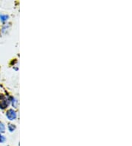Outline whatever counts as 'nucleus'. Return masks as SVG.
Here are the masks:
<instances>
[{"instance_id": "1", "label": "nucleus", "mask_w": 132, "mask_h": 146, "mask_svg": "<svg viewBox=\"0 0 132 146\" xmlns=\"http://www.w3.org/2000/svg\"><path fill=\"white\" fill-rule=\"evenodd\" d=\"M10 99L5 95L0 94V109H5L10 105Z\"/></svg>"}, {"instance_id": "2", "label": "nucleus", "mask_w": 132, "mask_h": 146, "mask_svg": "<svg viewBox=\"0 0 132 146\" xmlns=\"http://www.w3.org/2000/svg\"><path fill=\"white\" fill-rule=\"evenodd\" d=\"M6 117H7V119H10V120H14L16 119V117H17V114H16V111L13 110V109H8L6 112Z\"/></svg>"}, {"instance_id": "3", "label": "nucleus", "mask_w": 132, "mask_h": 146, "mask_svg": "<svg viewBox=\"0 0 132 146\" xmlns=\"http://www.w3.org/2000/svg\"><path fill=\"white\" fill-rule=\"evenodd\" d=\"M9 18V16L5 14H0V20L2 21V22H5V21H7Z\"/></svg>"}, {"instance_id": "4", "label": "nucleus", "mask_w": 132, "mask_h": 146, "mask_svg": "<svg viewBox=\"0 0 132 146\" xmlns=\"http://www.w3.org/2000/svg\"><path fill=\"white\" fill-rule=\"evenodd\" d=\"M7 128H8V130L10 131L11 132H13L15 130H16V125H13V124H11V123H10V124H8V126H7Z\"/></svg>"}, {"instance_id": "5", "label": "nucleus", "mask_w": 132, "mask_h": 146, "mask_svg": "<svg viewBox=\"0 0 132 146\" xmlns=\"http://www.w3.org/2000/svg\"><path fill=\"white\" fill-rule=\"evenodd\" d=\"M5 131V126L3 123L0 122V133L2 134V133H4Z\"/></svg>"}, {"instance_id": "6", "label": "nucleus", "mask_w": 132, "mask_h": 146, "mask_svg": "<svg viewBox=\"0 0 132 146\" xmlns=\"http://www.w3.org/2000/svg\"><path fill=\"white\" fill-rule=\"evenodd\" d=\"M5 142H6V137L0 133V143H5Z\"/></svg>"}, {"instance_id": "7", "label": "nucleus", "mask_w": 132, "mask_h": 146, "mask_svg": "<svg viewBox=\"0 0 132 146\" xmlns=\"http://www.w3.org/2000/svg\"><path fill=\"white\" fill-rule=\"evenodd\" d=\"M7 146H10V145H7Z\"/></svg>"}]
</instances>
